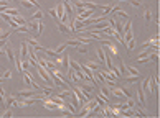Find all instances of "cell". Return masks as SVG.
Masks as SVG:
<instances>
[{"mask_svg":"<svg viewBox=\"0 0 160 118\" xmlns=\"http://www.w3.org/2000/svg\"><path fill=\"white\" fill-rule=\"evenodd\" d=\"M36 93H38V90H35L33 87H28V89H25V90H18V97H20V98H28V97H36Z\"/></svg>","mask_w":160,"mask_h":118,"instance_id":"cell-1","label":"cell"},{"mask_svg":"<svg viewBox=\"0 0 160 118\" xmlns=\"http://www.w3.org/2000/svg\"><path fill=\"white\" fill-rule=\"evenodd\" d=\"M79 87H81V89H84L86 93L91 97V93H89V92H91V90H94V87H96V82H94V80H81Z\"/></svg>","mask_w":160,"mask_h":118,"instance_id":"cell-2","label":"cell"},{"mask_svg":"<svg viewBox=\"0 0 160 118\" xmlns=\"http://www.w3.org/2000/svg\"><path fill=\"white\" fill-rule=\"evenodd\" d=\"M102 49H104V51H109V54H111V56H119L117 48L114 46V44L111 43V41H107V43L104 44V46H102Z\"/></svg>","mask_w":160,"mask_h":118,"instance_id":"cell-3","label":"cell"},{"mask_svg":"<svg viewBox=\"0 0 160 118\" xmlns=\"http://www.w3.org/2000/svg\"><path fill=\"white\" fill-rule=\"evenodd\" d=\"M137 100H139L140 107H145V105H147V102H145V90H144L142 87L137 90Z\"/></svg>","mask_w":160,"mask_h":118,"instance_id":"cell-4","label":"cell"},{"mask_svg":"<svg viewBox=\"0 0 160 118\" xmlns=\"http://www.w3.org/2000/svg\"><path fill=\"white\" fill-rule=\"evenodd\" d=\"M41 104L45 105V108H48V110H56V108H58V104H55L50 97H48V98H45V100H41Z\"/></svg>","mask_w":160,"mask_h":118,"instance_id":"cell-5","label":"cell"},{"mask_svg":"<svg viewBox=\"0 0 160 118\" xmlns=\"http://www.w3.org/2000/svg\"><path fill=\"white\" fill-rule=\"evenodd\" d=\"M4 49H5V56H7L8 57V61H10V62H15V54H13V49H12V46H10V44H5V48H4Z\"/></svg>","mask_w":160,"mask_h":118,"instance_id":"cell-6","label":"cell"},{"mask_svg":"<svg viewBox=\"0 0 160 118\" xmlns=\"http://www.w3.org/2000/svg\"><path fill=\"white\" fill-rule=\"evenodd\" d=\"M111 93H112L114 97H117V98H122V97H124L122 87H111Z\"/></svg>","mask_w":160,"mask_h":118,"instance_id":"cell-7","label":"cell"},{"mask_svg":"<svg viewBox=\"0 0 160 118\" xmlns=\"http://www.w3.org/2000/svg\"><path fill=\"white\" fill-rule=\"evenodd\" d=\"M140 79H142V77H140V74H137V75H132V74H131V75H125L124 80H125L127 84H135V82H139Z\"/></svg>","mask_w":160,"mask_h":118,"instance_id":"cell-8","label":"cell"},{"mask_svg":"<svg viewBox=\"0 0 160 118\" xmlns=\"http://www.w3.org/2000/svg\"><path fill=\"white\" fill-rule=\"evenodd\" d=\"M58 30H60V33H63V35H69V33H71V28H69L66 23H61V22H58Z\"/></svg>","mask_w":160,"mask_h":118,"instance_id":"cell-9","label":"cell"},{"mask_svg":"<svg viewBox=\"0 0 160 118\" xmlns=\"http://www.w3.org/2000/svg\"><path fill=\"white\" fill-rule=\"evenodd\" d=\"M43 51H45V53H46V56L48 57H50V59H55V61H56V59H60V54H56V53H55V49H51V48H45V49H43Z\"/></svg>","mask_w":160,"mask_h":118,"instance_id":"cell-10","label":"cell"},{"mask_svg":"<svg viewBox=\"0 0 160 118\" xmlns=\"http://www.w3.org/2000/svg\"><path fill=\"white\" fill-rule=\"evenodd\" d=\"M79 4H81L84 8H88V10H96V8H99V5H97V4H93V2H86V0H83V2L79 0Z\"/></svg>","mask_w":160,"mask_h":118,"instance_id":"cell-11","label":"cell"},{"mask_svg":"<svg viewBox=\"0 0 160 118\" xmlns=\"http://www.w3.org/2000/svg\"><path fill=\"white\" fill-rule=\"evenodd\" d=\"M20 56L23 57V59H27V57H28V44H27V41H23V43H21V48H20Z\"/></svg>","mask_w":160,"mask_h":118,"instance_id":"cell-12","label":"cell"},{"mask_svg":"<svg viewBox=\"0 0 160 118\" xmlns=\"http://www.w3.org/2000/svg\"><path fill=\"white\" fill-rule=\"evenodd\" d=\"M97 59H99L101 64H104V62H106V53H104L102 48H97Z\"/></svg>","mask_w":160,"mask_h":118,"instance_id":"cell-13","label":"cell"},{"mask_svg":"<svg viewBox=\"0 0 160 118\" xmlns=\"http://www.w3.org/2000/svg\"><path fill=\"white\" fill-rule=\"evenodd\" d=\"M7 107H18V100L15 98L13 95L7 97Z\"/></svg>","mask_w":160,"mask_h":118,"instance_id":"cell-14","label":"cell"},{"mask_svg":"<svg viewBox=\"0 0 160 118\" xmlns=\"http://www.w3.org/2000/svg\"><path fill=\"white\" fill-rule=\"evenodd\" d=\"M4 13L10 15V17L13 18L15 15H18V10H17V8H13V7H7V8H5V12H4Z\"/></svg>","mask_w":160,"mask_h":118,"instance_id":"cell-15","label":"cell"},{"mask_svg":"<svg viewBox=\"0 0 160 118\" xmlns=\"http://www.w3.org/2000/svg\"><path fill=\"white\" fill-rule=\"evenodd\" d=\"M64 49H66V43H61V44H58V46L55 48V53H56V54H60V56H61V54L64 53Z\"/></svg>","mask_w":160,"mask_h":118,"instance_id":"cell-16","label":"cell"},{"mask_svg":"<svg viewBox=\"0 0 160 118\" xmlns=\"http://www.w3.org/2000/svg\"><path fill=\"white\" fill-rule=\"evenodd\" d=\"M13 20L18 23V25H27V20H25L23 17H21L20 13H18V15H15V17H13Z\"/></svg>","mask_w":160,"mask_h":118,"instance_id":"cell-17","label":"cell"},{"mask_svg":"<svg viewBox=\"0 0 160 118\" xmlns=\"http://www.w3.org/2000/svg\"><path fill=\"white\" fill-rule=\"evenodd\" d=\"M149 61L159 62V51H153V53H149Z\"/></svg>","mask_w":160,"mask_h":118,"instance_id":"cell-18","label":"cell"},{"mask_svg":"<svg viewBox=\"0 0 160 118\" xmlns=\"http://www.w3.org/2000/svg\"><path fill=\"white\" fill-rule=\"evenodd\" d=\"M125 46H127V49H129V51H132V49L135 48V39H134V38L127 39V41H125Z\"/></svg>","mask_w":160,"mask_h":118,"instance_id":"cell-19","label":"cell"},{"mask_svg":"<svg viewBox=\"0 0 160 118\" xmlns=\"http://www.w3.org/2000/svg\"><path fill=\"white\" fill-rule=\"evenodd\" d=\"M69 44V46H74V48H78L79 44H81V41H79L78 38H74V39H68V43H66V46Z\"/></svg>","mask_w":160,"mask_h":118,"instance_id":"cell-20","label":"cell"},{"mask_svg":"<svg viewBox=\"0 0 160 118\" xmlns=\"http://www.w3.org/2000/svg\"><path fill=\"white\" fill-rule=\"evenodd\" d=\"M86 66H88L91 71H96V67L99 66V62H97V61H88V62H86Z\"/></svg>","mask_w":160,"mask_h":118,"instance_id":"cell-21","label":"cell"},{"mask_svg":"<svg viewBox=\"0 0 160 118\" xmlns=\"http://www.w3.org/2000/svg\"><path fill=\"white\" fill-rule=\"evenodd\" d=\"M15 33H28V28H27V25H18L15 28Z\"/></svg>","mask_w":160,"mask_h":118,"instance_id":"cell-22","label":"cell"},{"mask_svg":"<svg viewBox=\"0 0 160 118\" xmlns=\"http://www.w3.org/2000/svg\"><path fill=\"white\" fill-rule=\"evenodd\" d=\"M78 115H79V117H86V115H89V108L86 107V105H83L81 110L78 111Z\"/></svg>","mask_w":160,"mask_h":118,"instance_id":"cell-23","label":"cell"},{"mask_svg":"<svg viewBox=\"0 0 160 118\" xmlns=\"http://www.w3.org/2000/svg\"><path fill=\"white\" fill-rule=\"evenodd\" d=\"M124 67H125V71H129L132 75H137V74H139V71H137L134 66H125V64H124Z\"/></svg>","mask_w":160,"mask_h":118,"instance_id":"cell-24","label":"cell"},{"mask_svg":"<svg viewBox=\"0 0 160 118\" xmlns=\"http://www.w3.org/2000/svg\"><path fill=\"white\" fill-rule=\"evenodd\" d=\"M150 18H152V12L147 8V10L144 12V20H145V22H150Z\"/></svg>","mask_w":160,"mask_h":118,"instance_id":"cell-25","label":"cell"},{"mask_svg":"<svg viewBox=\"0 0 160 118\" xmlns=\"http://www.w3.org/2000/svg\"><path fill=\"white\" fill-rule=\"evenodd\" d=\"M30 66H32V64H30V57H27L25 61H21V67H23V71H27Z\"/></svg>","mask_w":160,"mask_h":118,"instance_id":"cell-26","label":"cell"},{"mask_svg":"<svg viewBox=\"0 0 160 118\" xmlns=\"http://www.w3.org/2000/svg\"><path fill=\"white\" fill-rule=\"evenodd\" d=\"M78 53H88V44H84V43H81L78 46Z\"/></svg>","mask_w":160,"mask_h":118,"instance_id":"cell-27","label":"cell"},{"mask_svg":"<svg viewBox=\"0 0 160 118\" xmlns=\"http://www.w3.org/2000/svg\"><path fill=\"white\" fill-rule=\"evenodd\" d=\"M127 2L132 5V7H140V5H142V2H140V0H127Z\"/></svg>","mask_w":160,"mask_h":118,"instance_id":"cell-28","label":"cell"},{"mask_svg":"<svg viewBox=\"0 0 160 118\" xmlns=\"http://www.w3.org/2000/svg\"><path fill=\"white\" fill-rule=\"evenodd\" d=\"M116 15H119V17H122V18H125V20H127V18H129V17H127V13H125V12H124V10H121V8H119V10H117V12H116Z\"/></svg>","mask_w":160,"mask_h":118,"instance_id":"cell-29","label":"cell"},{"mask_svg":"<svg viewBox=\"0 0 160 118\" xmlns=\"http://www.w3.org/2000/svg\"><path fill=\"white\" fill-rule=\"evenodd\" d=\"M41 18H43V12L41 10H38L35 15H33V20H41Z\"/></svg>","mask_w":160,"mask_h":118,"instance_id":"cell-30","label":"cell"},{"mask_svg":"<svg viewBox=\"0 0 160 118\" xmlns=\"http://www.w3.org/2000/svg\"><path fill=\"white\" fill-rule=\"evenodd\" d=\"M10 77H12V71H10V69H7V71L2 74V79H10Z\"/></svg>","mask_w":160,"mask_h":118,"instance_id":"cell-31","label":"cell"},{"mask_svg":"<svg viewBox=\"0 0 160 118\" xmlns=\"http://www.w3.org/2000/svg\"><path fill=\"white\" fill-rule=\"evenodd\" d=\"M12 115H13V111H12L10 108H8V110L2 111V115H0V117H12Z\"/></svg>","mask_w":160,"mask_h":118,"instance_id":"cell-32","label":"cell"},{"mask_svg":"<svg viewBox=\"0 0 160 118\" xmlns=\"http://www.w3.org/2000/svg\"><path fill=\"white\" fill-rule=\"evenodd\" d=\"M124 97H132V92H131V89H129V87H124Z\"/></svg>","mask_w":160,"mask_h":118,"instance_id":"cell-33","label":"cell"},{"mask_svg":"<svg viewBox=\"0 0 160 118\" xmlns=\"http://www.w3.org/2000/svg\"><path fill=\"white\" fill-rule=\"evenodd\" d=\"M8 23H10V26H13V30H15V28H17V26H18V23L15 22L13 18H10V20H8Z\"/></svg>","mask_w":160,"mask_h":118,"instance_id":"cell-34","label":"cell"},{"mask_svg":"<svg viewBox=\"0 0 160 118\" xmlns=\"http://www.w3.org/2000/svg\"><path fill=\"white\" fill-rule=\"evenodd\" d=\"M50 15L55 18V20H56V10H55V7H53V8H50Z\"/></svg>","mask_w":160,"mask_h":118,"instance_id":"cell-35","label":"cell"},{"mask_svg":"<svg viewBox=\"0 0 160 118\" xmlns=\"http://www.w3.org/2000/svg\"><path fill=\"white\" fill-rule=\"evenodd\" d=\"M121 2H127V0H121Z\"/></svg>","mask_w":160,"mask_h":118,"instance_id":"cell-36","label":"cell"}]
</instances>
